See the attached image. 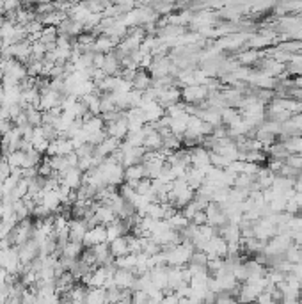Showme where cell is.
<instances>
[{"label": "cell", "instance_id": "obj_1", "mask_svg": "<svg viewBox=\"0 0 302 304\" xmlns=\"http://www.w3.org/2000/svg\"><path fill=\"white\" fill-rule=\"evenodd\" d=\"M210 155L212 153L203 146H195L190 150V166L192 167H199V169H205L208 171L212 167V162H210Z\"/></svg>", "mask_w": 302, "mask_h": 304}, {"label": "cell", "instance_id": "obj_2", "mask_svg": "<svg viewBox=\"0 0 302 304\" xmlns=\"http://www.w3.org/2000/svg\"><path fill=\"white\" fill-rule=\"evenodd\" d=\"M82 242L86 247H93V245H96V244L107 242V226L96 224L94 228H89Z\"/></svg>", "mask_w": 302, "mask_h": 304}, {"label": "cell", "instance_id": "obj_3", "mask_svg": "<svg viewBox=\"0 0 302 304\" xmlns=\"http://www.w3.org/2000/svg\"><path fill=\"white\" fill-rule=\"evenodd\" d=\"M208 96V87L205 84H190L189 87L183 91V98L187 102H203Z\"/></svg>", "mask_w": 302, "mask_h": 304}, {"label": "cell", "instance_id": "obj_4", "mask_svg": "<svg viewBox=\"0 0 302 304\" xmlns=\"http://www.w3.org/2000/svg\"><path fill=\"white\" fill-rule=\"evenodd\" d=\"M108 244H110V253H112L114 258H117V256H123V255H127V253H130V251H128V237H125V235L117 237V239L110 240Z\"/></svg>", "mask_w": 302, "mask_h": 304}, {"label": "cell", "instance_id": "obj_5", "mask_svg": "<svg viewBox=\"0 0 302 304\" xmlns=\"http://www.w3.org/2000/svg\"><path fill=\"white\" fill-rule=\"evenodd\" d=\"M119 57H116V55L112 54H105V57H103V64H102V69L105 71V75H114L119 69Z\"/></svg>", "mask_w": 302, "mask_h": 304}, {"label": "cell", "instance_id": "obj_6", "mask_svg": "<svg viewBox=\"0 0 302 304\" xmlns=\"http://www.w3.org/2000/svg\"><path fill=\"white\" fill-rule=\"evenodd\" d=\"M114 43H116V41L110 40L108 36L98 38V40L94 41V52H102V54H107V52H110V48L114 46Z\"/></svg>", "mask_w": 302, "mask_h": 304}, {"label": "cell", "instance_id": "obj_7", "mask_svg": "<svg viewBox=\"0 0 302 304\" xmlns=\"http://www.w3.org/2000/svg\"><path fill=\"white\" fill-rule=\"evenodd\" d=\"M258 59V54L256 52H245V54L240 55V63H244V64H249V63H254V61Z\"/></svg>", "mask_w": 302, "mask_h": 304}, {"label": "cell", "instance_id": "obj_8", "mask_svg": "<svg viewBox=\"0 0 302 304\" xmlns=\"http://www.w3.org/2000/svg\"><path fill=\"white\" fill-rule=\"evenodd\" d=\"M290 235H292V240L295 242V244L302 245V230H297V231H290Z\"/></svg>", "mask_w": 302, "mask_h": 304}, {"label": "cell", "instance_id": "obj_9", "mask_svg": "<svg viewBox=\"0 0 302 304\" xmlns=\"http://www.w3.org/2000/svg\"><path fill=\"white\" fill-rule=\"evenodd\" d=\"M295 86H297V87H301V89H302V77H299V79L295 80Z\"/></svg>", "mask_w": 302, "mask_h": 304}]
</instances>
